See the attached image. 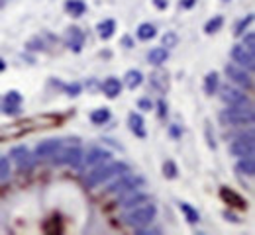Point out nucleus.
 Masks as SVG:
<instances>
[{
	"label": "nucleus",
	"instance_id": "f257e3e1",
	"mask_svg": "<svg viewBox=\"0 0 255 235\" xmlns=\"http://www.w3.org/2000/svg\"><path fill=\"white\" fill-rule=\"evenodd\" d=\"M59 122L57 116H37V118H30V120H24V122H18V124H12V126H6L0 130V139H8V137H20V135L33 132L37 128H51Z\"/></svg>",
	"mask_w": 255,
	"mask_h": 235
},
{
	"label": "nucleus",
	"instance_id": "f03ea898",
	"mask_svg": "<svg viewBox=\"0 0 255 235\" xmlns=\"http://www.w3.org/2000/svg\"><path fill=\"white\" fill-rule=\"evenodd\" d=\"M157 216V208L153 204H141V206H133L129 208L126 214H124V222H126L129 228H145L149 226Z\"/></svg>",
	"mask_w": 255,
	"mask_h": 235
},
{
	"label": "nucleus",
	"instance_id": "7ed1b4c3",
	"mask_svg": "<svg viewBox=\"0 0 255 235\" xmlns=\"http://www.w3.org/2000/svg\"><path fill=\"white\" fill-rule=\"evenodd\" d=\"M120 172H128V165L126 163H106V165H100L96 167L93 172H89L87 176V186L89 188H95L98 184L110 180L112 176L120 174Z\"/></svg>",
	"mask_w": 255,
	"mask_h": 235
},
{
	"label": "nucleus",
	"instance_id": "20e7f679",
	"mask_svg": "<svg viewBox=\"0 0 255 235\" xmlns=\"http://www.w3.org/2000/svg\"><path fill=\"white\" fill-rule=\"evenodd\" d=\"M224 118L230 122V124H236V126H244V124H254V118H255V112H254V106L252 102L246 100V102H240V104H232Z\"/></svg>",
	"mask_w": 255,
	"mask_h": 235
},
{
	"label": "nucleus",
	"instance_id": "39448f33",
	"mask_svg": "<svg viewBox=\"0 0 255 235\" xmlns=\"http://www.w3.org/2000/svg\"><path fill=\"white\" fill-rule=\"evenodd\" d=\"M226 75H228V78H230L232 82H236L238 86H242V88H246V90L254 88V77H252L250 73H246L244 67H238V65L230 63V65H226Z\"/></svg>",
	"mask_w": 255,
	"mask_h": 235
},
{
	"label": "nucleus",
	"instance_id": "423d86ee",
	"mask_svg": "<svg viewBox=\"0 0 255 235\" xmlns=\"http://www.w3.org/2000/svg\"><path fill=\"white\" fill-rule=\"evenodd\" d=\"M230 153H232L234 157H240V159H244V157H254V135L250 134L248 137L242 135V137L234 139V141L230 143Z\"/></svg>",
	"mask_w": 255,
	"mask_h": 235
},
{
	"label": "nucleus",
	"instance_id": "0eeeda50",
	"mask_svg": "<svg viewBox=\"0 0 255 235\" xmlns=\"http://www.w3.org/2000/svg\"><path fill=\"white\" fill-rule=\"evenodd\" d=\"M53 155H55V159H53L55 165H71V167H79L81 161H83V153H81L79 147H67V149H63V151L57 149Z\"/></svg>",
	"mask_w": 255,
	"mask_h": 235
},
{
	"label": "nucleus",
	"instance_id": "6e6552de",
	"mask_svg": "<svg viewBox=\"0 0 255 235\" xmlns=\"http://www.w3.org/2000/svg\"><path fill=\"white\" fill-rule=\"evenodd\" d=\"M141 184H143V180H141L139 176H129V174H126V176H122L118 182H114V184L110 186V192L122 198L128 192L137 190V186H141Z\"/></svg>",
	"mask_w": 255,
	"mask_h": 235
},
{
	"label": "nucleus",
	"instance_id": "1a4fd4ad",
	"mask_svg": "<svg viewBox=\"0 0 255 235\" xmlns=\"http://www.w3.org/2000/svg\"><path fill=\"white\" fill-rule=\"evenodd\" d=\"M232 59L240 65V67L248 69V71H254L255 69V57H254V51L246 49L244 45H234L232 51H230Z\"/></svg>",
	"mask_w": 255,
	"mask_h": 235
},
{
	"label": "nucleus",
	"instance_id": "9d476101",
	"mask_svg": "<svg viewBox=\"0 0 255 235\" xmlns=\"http://www.w3.org/2000/svg\"><path fill=\"white\" fill-rule=\"evenodd\" d=\"M10 157L14 159V163L20 168H30L33 165V159H35L26 145H16V147H12V149H10Z\"/></svg>",
	"mask_w": 255,
	"mask_h": 235
},
{
	"label": "nucleus",
	"instance_id": "9b49d317",
	"mask_svg": "<svg viewBox=\"0 0 255 235\" xmlns=\"http://www.w3.org/2000/svg\"><path fill=\"white\" fill-rule=\"evenodd\" d=\"M108 159H110V153H108L106 149H100V147L89 149V153L83 157V161H85L87 167H95L98 163H106Z\"/></svg>",
	"mask_w": 255,
	"mask_h": 235
},
{
	"label": "nucleus",
	"instance_id": "f8f14e48",
	"mask_svg": "<svg viewBox=\"0 0 255 235\" xmlns=\"http://www.w3.org/2000/svg\"><path fill=\"white\" fill-rule=\"evenodd\" d=\"M65 43H67L69 49L81 51V47H83V43H85V35H83V32H81L79 28H69L67 34H65Z\"/></svg>",
	"mask_w": 255,
	"mask_h": 235
},
{
	"label": "nucleus",
	"instance_id": "ddd939ff",
	"mask_svg": "<svg viewBox=\"0 0 255 235\" xmlns=\"http://www.w3.org/2000/svg\"><path fill=\"white\" fill-rule=\"evenodd\" d=\"M220 198H222L226 204L238 208V210H246V208H248V202L244 200L238 192H234V190H230V188H226V186L220 188Z\"/></svg>",
	"mask_w": 255,
	"mask_h": 235
},
{
	"label": "nucleus",
	"instance_id": "4468645a",
	"mask_svg": "<svg viewBox=\"0 0 255 235\" xmlns=\"http://www.w3.org/2000/svg\"><path fill=\"white\" fill-rule=\"evenodd\" d=\"M57 149H61V141H59V139L41 141V143L35 147V157H49V155H53Z\"/></svg>",
	"mask_w": 255,
	"mask_h": 235
},
{
	"label": "nucleus",
	"instance_id": "2eb2a0df",
	"mask_svg": "<svg viewBox=\"0 0 255 235\" xmlns=\"http://www.w3.org/2000/svg\"><path fill=\"white\" fill-rule=\"evenodd\" d=\"M220 96H222V100L226 102V104H230V106H232V104H240V102L248 100V96H246L242 90H238V88H234V86H230V84L224 86Z\"/></svg>",
	"mask_w": 255,
	"mask_h": 235
},
{
	"label": "nucleus",
	"instance_id": "dca6fc26",
	"mask_svg": "<svg viewBox=\"0 0 255 235\" xmlns=\"http://www.w3.org/2000/svg\"><path fill=\"white\" fill-rule=\"evenodd\" d=\"M167 59H169V51H167L163 45H161V47H153V49L147 53V61H149L151 65H155V67L163 65Z\"/></svg>",
	"mask_w": 255,
	"mask_h": 235
},
{
	"label": "nucleus",
	"instance_id": "f3484780",
	"mask_svg": "<svg viewBox=\"0 0 255 235\" xmlns=\"http://www.w3.org/2000/svg\"><path fill=\"white\" fill-rule=\"evenodd\" d=\"M102 90H104V94H106L108 98H116V96L122 92V84H120V80H118V78L110 77V78H106V80H104Z\"/></svg>",
	"mask_w": 255,
	"mask_h": 235
},
{
	"label": "nucleus",
	"instance_id": "a211bd4d",
	"mask_svg": "<svg viewBox=\"0 0 255 235\" xmlns=\"http://www.w3.org/2000/svg\"><path fill=\"white\" fill-rule=\"evenodd\" d=\"M128 126H129V130L137 135V137H145V130H143V118H141L139 114L131 112V114H129V118H128Z\"/></svg>",
	"mask_w": 255,
	"mask_h": 235
},
{
	"label": "nucleus",
	"instance_id": "6ab92c4d",
	"mask_svg": "<svg viewBox=\"0 0 255 235\" xmlns=\"http://www.w3.org/2000/svg\"><path fill=\"white\" fill-rule=\"evenodd\" d=\"M96 30H98V35L102 39H110L114 35V32H116V22L114 20H104V22H100L96 26Z\"/></svg>",
	"mask_w": 255,
	"mask_h": 235
},
{
	"label": "nucleus",
	"instance_id": "aec40b11",
	"mask_svg": "<svg viewBox=\"0 0 255 235\" xmlns=\"http://www.w3.org/2000/svg\"><path fill=\"white\" fill-rule=\"evenodd\" d=\"M65 10L71 16H83L87 12V6L83 0H65Z\"/></svg>",
	"mask_w": 255,
	"mask_h": 235
},
{
	"label": "nucleus",
	"instance_id": "412c9836",
	"mask_svg": "<svg viewBox=\"0 0 255 235\" xmlns=\"http://www.w3.org/2000/svg\"><path fill=\"white\" fill-rule=\"evenodd\" d=\"M126 86L129 88V90H135L141 82H143V75L139 73V71H135V69H131V71H128L126 73Z\"/></svg>",
	"mask_w": 255,
	"mask_h": 235
},
{
	"label": "nucleus",
	"instance_id": "4be33fe9",
	"mask_svg": "<svg viewBox=\"0 0 255 235\" xmlns=\"http://www.w3.org/2000/svg\"><path fill=\"white\" fill-rule=\"evenodd\" d=\"M169 75L167 73H163V71H155L153 75H151V84L159 90V92H165L167 90V86H169Z\"/></svg>",
	"mask_w": 255,
	"mask_h": 235
},
{
	"label": "nucleus",
	"instance_id": "5701e85b",
	"mask_svg": "<svg viewBox=\"0 0 255 235\" xmlns=\"http://www.w3.org/2000/svg\"><path fill=\"white\" fill-rule=\"evenodd\" d=\"M218 84H220L218 73H208V75H206V78H204V90H206V94H208V96L216 94Z\"/></svg>",
	"mask_w": 255,
	"mask_h": 235
},
{
	"label": "nucleus",
	"instance_id": "b1692460",
	"mask_svg": "<svg viewBox=\"0 0 255 235\" xmlns=\"http://www.w3.org/2000/svg\"><path fill=\"white\" fill-rule=\"evenodd\" d=\"M236 170L240 172V174H248V176H254L255 174V163H254V157H244L240 163H238V167Z\"/></svg>",
	"mask_w": 255,
	"mask_h": 235
},
{
	"label": "nucleus",
	"instance_id": "393cba45",
	"mask_svg": "<svg viewBox=\"0 0 255 235\" xmlns=\"http://www.w3.org/2000/svg\"><path fill=\"white\" fill-rule=\"evenodd\" d=\"M179 208H181V212L185 214V220L189 222V224H196L198 220H200V216H198V212L192 208L191 204H187V202H181L179 204Z\"/></svg>",
	"mask_w": 255,
	"mask_h": 235
},
{
	"label": "nucleus",
	"instance_id": "a878e982",
	"mask_svg": "<svg viewBox=\"0 0 255 235\" xmlns=\"http://www.w3.org/2000/svg\"><path fill=\"white\" fill-rule=\"evenodd\" d=\"M108 120H110V110H108V108H98V110H95V112L91 114V122L96 124V126L106 124Z\"/></svg>",
	"mask_w": 255,
	"mask_h": 235
},
{
	"label": "nucleus",
	"instance_id": "bb28decb",
	"mask_svg": "<svg viewBox=\"0 0 255 235\" xmlns=\"http://www.w3.org/2000/svg\"><path fill=\"white\" fill-rule=\"evenodd\" d=\"M224 26V18L222 16H214L212 20H208L206 24H204V32L208 35H212V34H216L220 28Z\"/></svg>",
	"mask_w": 255,
	"mask_h": 235
},
{
	"label": "nucleus",
	"instance_id": "cd10ccee",
	"mask_svg": "<svg viewBox=\"0 0 255 235\" xmlns=\"http://www.w3.org/2000/svg\"><path fill=\"white\" fill-rule=\"evenodd\" d=\"M137 37L143 39V41L155 37V26H151V24H141V26L137 28Z\"/></svg>",
	"mask_w": 255,
	"mask_h": 235
},
{
	"label": "nucleus",
	"instance_id": "c85d7f7f",
	"mask_svg": "<svg viewBox=\"0 0 255 235\" xmlns=\"http://www.w3.org/2000/svg\"><path fill=\"white\" fill-rule=\"evenodd\" d=\"M161 43H163V47H175L177 43H179V35L175 34V32H167V34L163 35V39H161Z\"/></svg>",
	"mask_w": 255,
	"mask_h": 235
},
{
	"label": "nucleus",
	"instance_id": "c756f323",
	"mask_svg": "<svg viewBox=\"0 0 255 235\" xmlns=\"http://www.w3.org/2000/svg\"><path fill=\"white\" fill-rule=\"evenodd\" d=\"M10 176V161L8 157H0V180H6Z\"/></svg>",
	"mask_w": 255,
	"mask_h": 235
},
{
	"label": "nucleus",
	"instance_id": "7c9ffc66",
	"mask_svg": "<svg viewBox=\"0 0 255 235\" xmlns=\"http://www.w3.org/2000/svg\"><path fill=\"white\" fill-rule=\"evenodd\" d=\"M163 174H165L167 178H175V176H177V165H175L173 161H165V165H163Z\"/></svg>",
	"mask_w": 255,
	"mask_h": 235
},
{
	"label": "nucleus",
	"instance_id": "2f4dec72",
	"mask_svg": "<svg viewBox=\"0 0 255 235\" xmlns=\"http://www.w3.org/2000/svg\"><path fill=\"white\" fill-rule=\"evenodd\" d=\"M252 22H254V14H248V18H244V20L238 24V28H236V35H244L246 28H248Z\"/></svg>",
	"mask_w": 255,
	"mask_h": 235
},
{
	"label": "nucleus",
	"instance_id": "473e14b6",
	"mask_svg": "<svg viewBox=\"0 0 255 235\" xmlns=\"http://www.w3.org/2000/svg\"><path fill=\"white\" fill-rule=\"evenodd\" d=\"M244 47H246V49H250V51H254L255 49V34L254 32L246 34V37H244Z\"/></svg>",
	"mask_w": 255,
	"mask_h": 235
},
{
	"label": "nucleus",
	"instance_id": "72a5a7b5",
	"mask_svg": "<svg viewBox=\"0 0 255 235\" xmlns=\"http://www.w3.org/2000/svg\"><path fill=\"white\" fill-rule=\"evenodd\" d=\"M6 104H20L22 102V96H20V92H16V90H12V92H8L6 94Z\"/></svg>",
	"mask_w": 255,
	"mask_h": 235
},
{
	"label": "nucleus",
	"instance_id": "f704fd0d",
	"mask_svg": "<svg viewBox=\"0 0 255 235\" xmlns=\"http://www.w3.org/2000/svg\"><path fill=\"white\" fill-rule=\"evenodd\" d=\"M4 114H20L18 104H6L4 106Z\"/></svg>",
	"mask_w": 255,
	"mask_h": 235
},
{
	"label": "nucleus",
	"instance_id": "c9c22d12",
	"mask_svg": "<svg viewBox=\"0 0 255 235\" xmlns=\"http://www.w3.org/2000/svg\"><path fill=\"white\" fill-rule=\"evenodd\" d=\"M79 90H81V84H71V86H67V92H69L71 96H77Z\"/></svg>",
	"mask_w": 255,
	"mask_h": 235
},
{
	"label": "nucleus",
	"instance_id": "e433bc0d",
	"mask_svg": "<svg viewBox=\"0 0 255 235\" xmlns=\"http://www.w3.org/2000/svg\"><path fill=\"white\" fill-rule=\"evenodd\" d=\"M139 108H141V110H151V108H153V104L143 98V100H139Z\"/></svg>",
	"mask_w": 255,
	"mask_h": 235
},
{
	"label": "nucleus",
	"instance_id": "4c0bfd02",
	"mask_svg": "<svg viewBox=\"0 0 255 235\" xmlns=\"http://www.w3.org/2000/svg\"><path fill=\"white\" fill-rule=\"evenodd\" d=\"M196 4V0H181V8H192Z\"/></svg>",
	"mask_w": 255,
	"mask_h": 235
},
{
	"label": "nucleus",
	"instance_id": "58836bf2",
	"mask_svg": "<svg viewBox=\"0 0 255 235\" xmlns=\"http://www.w3.org/2000/svg\"><path fill=\"white\" fill-rule=\"evenodd\" d=\"M153 4H155L159 10H165V8H167V0H153Z\"/></svg>",
	"mask_w": 255,
	"mask_h": 235
},
{
	"label": "nucleus",
	"instance_id": "ea45409f",
	"mask_svg": "<svg viewBox=\"0 0 255 235\" xmlns=\"http://www.w3.org/2000/svg\"><path fill=\"white\" fill-rule=\"evenodd\" d=\"M224 218H228V222H234V224H240V220H238L236 216H232L230 212H226V214H224Z\"/></svg>",
	"mask_w": 255,
	"mask_h": 235
},
{
	"label": "nucleus",
	"instance_id": "a19ab883",
	"mask_svg": "<svg viewBox=\"0 0 255 235\" xmlns=\"http://www.w3.org/2000/svg\"><path fill=\"white\" fill-rule=\"evenodd\" d=\"M165 114H167V108H165V102L161 100L159 102V116L161 118H165Z\"/></svg>",
	"mask_w": 255,
	"mask_h": 235
},
{
	"label": "nucleus",
	"instance_id": "79ce46f5",
	"mask_svg": "<svg viewBox=\"0 0 255 235\" xmlns=\"http://www.w3.org/2000/svg\"><path fill=\"white\" fill-rule=\"evenodd\" d=\"M2 69H4V61H0V71H2Z\"/></svg>",
	"mask_w": 255,
	"mask_h": 235
},
{
	"label": "nucleus",
	"instance_id": "37998d69",
	"mask_svg": "<svg viewBox=\"0 0 255 235\" xmlns=\"http://www.w3.org/2000/svg\"><path fill=\"white\" fill-rule=\"evenodd\" d=\"M224 2H228V0H224Z\"/></svg>",
	"mask_w": 255,
	"mask_h": 235
}]
</instances>
